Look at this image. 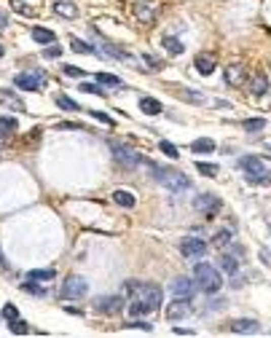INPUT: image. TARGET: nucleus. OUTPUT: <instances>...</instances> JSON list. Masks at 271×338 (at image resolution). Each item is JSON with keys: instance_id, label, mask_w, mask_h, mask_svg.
<instances>
[{"instance_id": "f257e3e1", "label": "nucleus", "mask_w": 271, "mask_h": 338, "mask_svg": "<svg viewBox=\"0 0 271 338\" xmlns=\"http://www.w3.org/2000/svg\"><path fill=\"white\" fill-rule=\"evenodd\" d=\"M151 166V172H153V177H156V183H161L166 191H172V193H185L191 188V180L185 177L183 172H177V169H161L158 164H148Z\"/></svg>"}, {"instance_id": "f03ea898", "label": "nucleus", "mask_w": 271, "mask_h": 338, "mask_svg": "<svg viewBox=\"0 0 271 338\" xmlns=\"http://www.w3.org/2000/svg\"><path fill=\"white\" fill-rule=\"evenodd\" d=\"M239 166L245 169V177H247V183H258V185H271V175H268V169L266 164L260 161L258 156H245V158H239Z\"/></svg>"}, {"instance_id": "7ed1b4c3", "label": "nucleus", "mask_w": 271, "mask_h": 338, "mask_svg": "<svg viewBox=\"0 0 271 338\" xmlns=\"http://www.w3.org/2000/svg\"><path fill=\"white\" fill-rule=\"evenodd\" d=\"M193 277H196L199 287H201L207 295L218 293V290L223 287V279H220V274H218V268L210 266V263H199V266L193 268Z\"/></svg>"}, {"instance_id": "20e7f679", "label": "nucleus", "mask_w": 271, "mask_h": 338, "mask_svg": "<svg viewBox=\"0 0 271 338\" xmlns=\"http://www.w3.org/2000/svg\"><path fill=\"white\" fill-rule=\"evenodd\" d=\"M126 293H134L140 300L151 303V309H158L164 300V293L158 285H140V282H126Z\"/></svg>"}, {"instance_id": "39448f33", "label": "nucleus", "mask_w": 271, "mask_h": 338, "mask_svg": "<svg viewBox=\"0 0 271 338\" xmlns=\"http://www.w3.org/2000/svg\"><path fill=\"white\" fill-rule=\"evenodd\" d=\"M14 86L16 89H24V91H38L46 86V75L41 70H27V73H19L14 78Z\"/></svg>"}, {"instance_id": "423d86ee", "label": "nucleus", "mask_w": 271, "mask_h": 338, "mask_svg": "<svg viewBox=\"0 0 271 338\" xmlns=\"http://www.w3.org/2000/svg\"><path fill=\"white\" fill-rule=\"evenodd\" d=\"M89 293V285H86V279H81V277H67V282L62 285V298H83Z\"/></svg>"}, {"instance_id": "0eeeda50", "label": "nucleus", "mask_w": 271, "mask_h": 338, "mask_svg": "<svg viewBox=\"0 0 271 338\" xmlns=\"http://www.w3.org/2000/svg\"><path fill=\"white\" fill-rule=\"evenodd\" d=\"M113 156H116V161L121 166H126V169H134V166H140V161H143V156L134 153V150L126 148V145H113Z\"/></svg>"}, {"instance_id": "6e6552de", "label": "nucleus", "mask_w": 271, "mask_h": 338, "mask_svg": "<svg viewBox=\"0 0 271 338\" xmlns=\"http://www.w3.org/2000/svg\"><path fill=\"white\" fill-rule=\"evenodd\" d=\"M193 207L199 212H207V218H212L215 212H220V207H223V201L218 199L215 193H201V196H196V201H193Z\"/></svg>"}, {"instance_id": "1a4fd4ad", "label": "nucleus", "mask_w": 271, "mask_h": 338, "mask_svg": "<svg viewBox=\"0 0 271 338\" xmlns=\"http://www.w3.org/2000/svg\"><path fill=\"white\" fill-rule=\"evenodd\" d=\"M121 303H124V298L121 295H102L94 300V312L99 314H116L121 312Z\"/></svg>"}, {"instance_id": "9d476101", "label": "nucleus", "mask_w": 271, "mask_h": 338, "mask_svg": "<svg viewBox=\"0 0 271 338\" xmlns=\"http://www.w3.org/2000/svg\"><path fill=\"white\" fill-rule=\"evenodd\" d=\"M191 298H177L175 295V300L170 306H166V319H185L191 314V303H188Z\"/></svg>"}, {"instance_id": "9b49d317", "label": "nucleus", "mask_w": 271, "mask_h": 338, "mask_svg": "<svg viewBox=\"0 0 271 338\" xmlns=\"http://www.w3.org/2000/svg\"><path fill=\"white\" fill-rule=\"evenodd\" d=\"M180 252H183L185 258H201L204 252H207V242L191 236V239H185V242L180 244Z\"/></svg>"}, {"instance_id": "f8f14e48", "label": "nucleus", "mask_w": 271, "mask_h": 338, "mask_svg": "<svg viewBox=\"0 0 271 338\" xmlns=\"http://www.w3.org/2000/svg\"><path fill=\"white\" fill-rule=\"evenodd\" d=\"M226 83L228 86H245L247 83V70L242 67V64H231V67H226Z\"/></svg>"}, {"instance_id": "ddd939ff", "label": "nucleus", "mask_w": 271, "mask_h": 338, "mask_svg": "<svg viewBox=\"0 0 271 338\" xmlns=\"http://www.w3.org/2000/svg\"><path fill=\"white\" fill-rule=\"evenodd\" d=\"M193 64H196V70H199L201 75H212L215 64H218V56H215V54H199L193 59Z\"/></svg>"}, {"instance_id": "4468645a", "label": "nucleus", "mask_w": 271, "mask_h": 338, "mask_svg": "<svg viewBox=\"0 0 271 338\" xmlns=\"http://www.w3.org/2000/svg\"><path fill=\"white\" fill-rule=\"evenodd\" d=\"M172 293L177 298H191L196 293V285H193V279L188 277H180V279H175V285H172Z\"/></svg>"}, {"instance_id": "2eb2a0df", "label": "nucleus", "mask_w": 271, "mask_h": 338, "mask_svg": "<svg viewBox=\"0 0 271 338\" xmlns=\"http://www.w3.org/2000/svg\"><path fill=\"white\" fill-rule=\"evenodd\" d=\"M228 327H231V333H239V335H245V333H258V330H260L255 319H233Z\"/></svg>"}, {"instance_id": "dca6fc26", "label": "nucleus", "mask_w": 271, "mask_h": 338, "mask_svg": "<svg viewBox=\"0 0 271 338\" xmlns=\"http://www.w3.org/2000/svg\"><path fill=\"white\" fill-rule=\"evenodd\" d=\"M54 14H59L64 19H76L78 8H76V3H70V0H57V3H54Z\"/></svg>"}, {"instance_id": "f3484780", "label": "nucleus", "mask_w": 271, "mask_h": 338, "mask_svg": "<svg viewBox=\"0 0 271 338\" xmlns=\"http://www.w3.org/2000/svg\"><path fill=\"white\" fill-rule=\"evenodd\" d=\"M140 110H143L145 116H158V113H161L164 108H161V102H158V99H153V97H143V99H140Z\"/></svg>"}, {"instance_id": "a211bd4d", "label": "nucleus", "mask_w": 271, "mask_h": 338, "mask_svg": "<svg viewBox=\"0 0 271 338\" xmlns=\"http://www.w3.org/2000/svg\"><path fill=\"white\" fill-rule=\"evenodd\" d=\"M113 201L118 204V207H124V210H132V207L137 204V199H134V193H129V191H118L113 193Z\"/></svg>"}, {"instance_id": "6ab92c4d", "label": "nucleus", "mask_w": 271, "mask_h": 338, "mask_svg": "<svg viewBox=\"0 0 271 338\" xmlns=\"http://www.w3.org/2000/svg\"><path fill=\"white\" fill-rule=\"evenodd\" d=\"M16 129H19L16 118H6V116H0V140H8Z\"/></svg>"}, {"instance_id": "aec40b11", "label": "nucleus", "mask_w": 271, "mask_h": 338, "mask_svg": "<svg viewBox=\"0 0 271 338\" xmlns=\"http://www.w3.org/2000/svg\"><path fill=\"white\" fill-rule=\"evenodd\" d=\"M137 16L143 19V22H153V16H156V0L140 3V6H137Z\"/></svg>"}, {"instance_id": "412c9836", "label": "nucleus", "mask_w": 271, "mask_h": 338, "mask_svg": "<svg viewBox=\"0 0 271 338\" xmlns=\"http://www.w3.org/2000/svg\"><path fill=\"white\" fill-rule=\"evenodd\" d=\"M191 150H193V153H212V150H215V140L199 137V140H193V143H191Z\"/></svg>"}, {"instance_id": "4be33fe9", "label": "nucleus", "mask_w": 271, "mask_h": 338, "mask_svg": "<svg viewBox=\"0 0 271 338\" xmlns=\"http://www.w3.org/2000/svg\"><path fill=\"white\" fill-rule=\"evenodd\" d=\"M70 46H73V51H76V54H89V56H99V49H94V46H89L86 41H78V38H73V41H70Z\"/></svg>"}, {"instance_id": "5701e85b", "label": "nucleus", "mask_w": 271, "mask_h": 338, "mask_svg": "<svg viewBox=\"0 0 271 338\" xmlns=\"http://www.w3.org/2000/svg\"><path fill=\"white\" fill-rule=\"evenodd\" d=\"M54 277H57V271H54V268H32L30 274H27L30 282H49Z\"/></svg>"}, {"instance_id": "b1692460", "label": "nucleus", "mask_w": 271, "mask_h": 338, "mask_svg": "<svg viewBox=\"0 0 271 338\" xmlns=\"http://www.w3.org/2000/svg\"><path fill=\"white\" fill-rule=\"evenodd\" d=\"M151 312H153L151 303H145V300H140V298H134L132 303H129V314H132V317H145Z\"/></svg>"}, {"instance_id": "393cba45", "label": "nucleus", "mask_w": 271, "mask_h": 338, "mask_svg": "<svg viewBox=\"0 0 271 338\" xmlns=\"http://www.w3.org/2000/svg\"><path fill=\"white\" fill-rule=\"evenodd\" d=\"M164 49L170 51L172 56H180V54L185 51V46L180 43V38H175V35H166V38H164Z\"/></svg>"}, {"instance_id": "a878e982", "label": "nucleus", "mask_w": 271, "mask_h": 338, "mask_svg": "<svg viewBox=\"0 0 271 338\" xmlns=\"http://www.w3.org/2000/svg\"><path fill=\"white\" fill-rule=\"evenodd\" d=\"M32 38L38 43H43V46H49V43L57 41V35H54L51 30H46V27H32Z\"/></svg>"}, {"instance_id": "bb28decb", "label": "nucleus", "mask_w": 271, "mask_h": 338, "mask_svg": "<svg viewBox=\"0 0 271 338\" xmlns=\"http://www.w3.org/2000/svg\"><path fill=\"white\" fill-rule=\"evenodd\" d=\"M250 89H252V94H255V97H263V94L268 91V78H266V75H255Z\"/></svg>"}, {"instance_id": "cd10ccee", "label": "nucleus", "mask_w": 271, "mask_h": 338, "mask_svg": "<svg viewBox=\"0 0 271 338\" xmlns=\"http://www.w3.org/2000/svg\"><path fill=\"white\" fill-rule=\"evenodd\" d=\"M0 99H3V105H8V108H16V110H24V105H22V99L19 97H14L11 91H6V89H0Z\"/></svg>"}, {"instance_id": "c85d7f7f", "label": "nucleus", "mask_w": 271, "mask_h": 338, "mask_svg": "<svg viewBox=\"0 0 271 338\" xmlns=\"http://www.w3.org/2000/svg\"><path fill=\"white\" fill-rule=\"evenodd\" d=\"M57 108H62V110H70V113H73V110H83L76 99H70V97H67V94H57Z\"/></svg>"}, {"instance_id": "c756f323", "label": "nucleus", "mask_w": 271, "mask_h": 338, "mask_svg": "<svg viewBox=\"0 0 271 338\" xmlns=\"http://www.w3.org/2000/svg\"><path fill=\"white\" fill-rule=\"evenodd\" d=\"M220 268L226 271V274H236V268H239V260L233 258V255H223V258H220Z\"/></svg>"}, {"instance_id": "7c9ffc66", "label": "nucleus", "mask_w": 271, "mask_h": 338, "mask_svg": "<svg viewBox=\"0 0 271 338\" xmlns=\"http://www.w3.org/2000/svg\"><path fill=\"white\" fill-rule=\"evenodd\" d=\"M8 330H11V333H16V335H27V333H30V327H27V322H24V319H19V317H16V319H11V322H8Z\"/></svg>"}, {"instance_id": "2f4dec72", "label": "nucleus", "mask_w": 271, "mask_h": 338, "mask_svg": "<svg viewBox=\"0 0 271 338\" xmlns=\"http://www.w3.org/2000/svg\"><path fill=\"white\" fill-rule=\"evenodd\" d=\"M8 3H11L14 11H19V14H24V16H35V8H32V6H27L24 0H8Z\"/></svg>"}, {"instance_id": "473e14b6", "label": "nucleus", "mask_w": 271, "mask_h": 338, "mask_svg": "<svg viewBox=\"0 0 271 338\" xmlns=\"http://www.w3.org/2000/svg\"><path fill=\"white\" fill-rule=\"evenodd\" d=\"M102 51H105L108 56H113V59H129V56L121 51V49H116L113 43H108V41H102Z\"/></svg>"}, {"instance_id": "72a5a7b5", "label": "nucleus", "mask_w": 271, "mask_h": 338, "mask_svg": "<svg viewBox=\"0 0 271 338\" xmlns=\"http://www.w3.org/2000/svg\"><path fill=\"white\" fill-rule=\"evenodd\" d=\"M196 169H199L201 175H207V177H215V175L220 172L218 164H207V161H196Z\"/></svg>"}, {"instance_id": "f704fd0d", "label": "nucleus", "mask_w": 271, "mask_h": 338, "mask_svg": "<svg viewBox=\"0 0 271 338\" xmlns=\"http://www.w3.org/2000/svg\"><path fill=\"white\" fill-rule=\"evenodd\" d=\"M97 83H105V86H121V78L118 75H110V73H97Z\"/></svg>"}, {"instance_id": "c9c22d12", "label": "nucleus", "mask_w": 271, "mask_h": 338, "mask_svg": "<svg viewBox=\"0 0 271 338\" xmlns=\"http://www.w3.org/2000/svg\"><path fill=\"white\" fill-rule=\"evenodd\" d=\"M158 148H161V153L170 156V158H177V156H180V150H177V148L170 143V140H161V143H158Z\"/></svg>"}, {"instance_id": "e433bc0d", "label": "nucleus", "mask_w": 271, "mask_h": 338, "mask_svg": "<svg viewBox=\"0 0 271 338\" xmlns=\"http://www.w3.org/2000/svg\"><path fill=\"white\" fill-rule=\"evenodd\" d=\"M245 129H247V131H260V129H266V118H247V121H245Z\"/></svg>"}, {"instance_id": "4c0bfd02", "label": "nucleus", "mask_w": 271, "mask_h": 338, "mask_svg": "<svg viewBox=\"0 0 271 338\" xmlns=\"http://www.w3.org/2000/svg\"><path fill=\"white\" fill-rule=\"evenodd\" d=\"M3 317L8 319V322H11V319L19 317V309H16L14 303H6V306H3Z\"/></svg>"}, {"instance_id": "58836bf2", "label": "nucleus", "mask_w": 271, "mask_h": 338, "mask_svg": "<svg viewBox=\"0 0 271 338\" xmlns=\"http://www.w3.org/2000/svg\"><path fill=\"white\" fill-rule=\"evenodd\" d=\"M228 242H231V233L228 231H218V233H215V244H218V247H226Z\"/></svg>"}, {"instance_id": "ea45409f", "label": "nucleus", "mask_w": 271, "mask_h": 338, "mask_svg": "<svg viewBox=\"0 0 271 338\" xmlns=\"http://www.w3.org/2000/svg\"><path fill=\"white\" fill-rule=\"evenodd\" d=\"M81 91H89V94H99V97H105V89H99L97 83H81Z\"/></svg>"}, {"instance_id": "a19ab883", "label": "nucleus", "mask_w": 271, "mask_h": 338, "mask_svg": "<svg viewBox=\"0 0 271 338\" xmlns=\"http://www.w3.org/2000/svg\"><path fill=\"white\" fill-rule=\"evenodd\" d=\"M64 73H67V75H73V78H83V75H86V73H83L81 67H76V64H64Z\"/></svg>"}, {"instance_id": "79ce46f5", "label": "nucleus", "mask_w": 271, "mask_h": 338, "mask_svg": "<svg viewBox=\"0 0 271 338\" xmlns=\"http://www.w3.org/2000/svg\"><path fill=\"white\" fill-rule=\"evenodd\" d=\"M124 327H132V330H145V333H151L153 330V325H148V322H129Z\"/></svg>"}, {"instance_id": "37998d69", "label": "nucleus", "mask_w": 271, "mask_h": 338, "mask_svg": "<svg viewBox=\"0 0 271 338\" xmlns=\"http://www.w3.org/2000/svg\"><path fill=\"white\" fill-rule=\"evenodd\" d=\"M91 118H97V121H102V124L113 126V118H110V116H105V113H99V110H91Z\"/></svg>"}, {"instance_id": "c03bdc74", "label": "nucleus", "mask_w": 271, "mask_h": 338, "mask_svg": "<svg viewBox=\"0 0 271 338\" xmlns=\"http://www.w3.org/2000/svg\"><path fill=\"white\" fill-rule=\"evenodd\" d=\"M62 54V46H49V49L43 51V56H49V59H54V56Z\"/></svg>"}, {"instance_id": "a18cd8bd", "label": "nucleus", "mask_w": 271, "mask_h": 338, "mask_svg": "<svg viewBox=\"0 0 271 338\" xmlns=\"http://www.w3.org/2000/svg\"><path fill=\"white\" fill-rule=\"evenodd\" d=\"M27 293H32V295H46V290L43 287H38V285H22Z\"/></svg>"}, {"instance_id": "49530a36", "label": "nucleus", "mask_w": 271, "mask_h": 338, "mask_svg": "<svg viewBox=\"0 0 271 338\" xmlns=\"http://www.w3.org/2000/svg\"><path fill=\"white\" fill-rule=\"evenodd\" d=\"M59 129H83L81 124H59Z\"/></svg>"}, {"instance_id": "de8ad7c7", "label": "nucleus", "mask_w": 271, "mask_h": 338, "mask_svg": "<svg viewBox=\"0 0 271 338\" xmlns=\"http://www.w3.org/2000/svg\"><path fill=\"white\" fill-rule=\"evenodd\" d=\"M177 335H193V330H183V327H175Z\"/></svg>"}, {"instance_id": "09e8293b", "label": "nucleus", "mask_w": 271, "mask_h": 338, "mask_svg": "<svg viewBox=\"0 0 271 338\" xmlns=\"http://www.w3.org/2000/svg\"><path fill=\"white\" fill-rule=\"evenodd\" d=\"M6 268H8V263L3 260V255H0V271H6Z\"/></svg>"}, {"instance_id": "8fccbe9b", "label": "nucleus", "mask_w": 271, "mask_h": 338, "mask_svg": "<svg viewBox=\"0 0 271 338\" xmlns=\"http://www.w3.org/2000/svg\"><path fill=\"white\" fill-rule=\"evenodd\" d=\"M0 27H6V16L3 14H0Z\"/></svg>"}, {"instance_id": "3c124183", "label": "nucleus", "mask_w": 271, "mask_h": 338, "mask_svg": "<svg viewBox=\"0 0 271 338\" xmlns=\"http://www.w3.org/2000/svg\"><path fill=\"white\" fill-rule=\"evenodd\" d=\"M266 148H268V153H271V143H268V145H266Z\"/></svg>"}, {"instance_id": "603ef678", "label": "nucleus", "mask_w": 271, "mask_h": 338, "mask_svg": "<svg viewBox=\"0 0 271 338\" xmlns=\"http://www.w3.org/2000/svg\"><path fill=\"white\" fill-rule=\"evenodd\" d=\"M0 56H3V46H0Z\"/></svg>"}]
</instances>
